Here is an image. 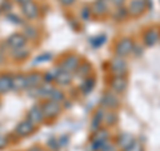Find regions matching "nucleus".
Listing matches in <instances>:
<instances>
[{
    "mask_svg": "<svg viewBox=\"0 0 160 151\" xmlns=\"http://www.w3.org/2000/svg\"><path fill=\"white\" fill-rule=\"evenodd\" d=\"M40 104H42V108H43L44 117H46V120L58 118L59 114L62 112V103H58V102H55V100L47 99V100H44V102H42Z\"/></svg>",
    "mask_w": 160,
    "mask_h": 151,
    "instance_id": "obj_1",
    "label": "nucleus"
},
{
    "mask_svg": "<svg viewBox=\"0 0 160 151\" xmlns=\"http://www.w3.org/2000/svg\"><path fill=\"white\" fill-rule=\"evenodd\" d=\"M23 34L26 35V38L28 40H35L38 38V35H39V31H38V28L35 27V26H31V24H27V26H24V31Z\"/></svg>",
    "mask_w": 160,
    "mask_h": 151,
    "instance_id": "obj_25",
    "label": "nucleus"
},
{
    "mask_svg": "<svg viewBox=\"0 0 160 151\" xmlns=\"http://www.w3.org/2000/svg\"><path fill=\"white\" fill-rule=\"evenodd\" d=\"M104 111L103 108H99L95 111L93 117H92V120H91V128L93 130V131H96V130L100 128V126H102V123L104 122Z\"/></svg>",
    "mask_w": 160,
    "mask_h": 151,
    "instance_id": "obj_21",
    "label": "nucleus"
},
{
    "mask_svg": "<svg viewBox=\"0 0 160 151\" xmlns=\"http://www.w3.org/2000/svg\"><path fill=\"white\" fill-rule=\"evenodd\" d=\"M109 68H111V72L113 75H124L127 71V63H126V60H124V58L116 56L115 59H112Z\"/></svg>",
    "mask_w": 160,
    "mask_h": 151,
    "instance_id": "obj_14",
    "label": "nucleus"
},
{
    "mask_svg": "<svg viewBox=\"0 0 160 151\" xmlns=\"http://www.w3.org/2000/svg\"><path fill=\"white\" fill-rule=\"evenodd\" d=\"M127 9L131 16L138 18L140 15H143L144 11H146V0H131Z\"/></svg>",
    "mask_w": 160,
    "mask_h": 151,
    "instance_id": "obj_11",
    "label": "nucleus"
},
{
    "mask_svg": "<svg viewBox=\"0 0 160 151\" xmlns=\"http://www.w3.org/2000/svg\"><path fill=\"white\" fill-rule=\"evenodd\" d=\"M7 18H8V20H12L11 23H13V24H23V20L20 19L19 16H16V15H13V13H8L7 15Z\"/></svg>",
    "mask_w": 160,
    "mask_h": 151,
    "instance_id": "obj_36",
    "label": "nucleus"
},
{
    "mask_svg": "<svg viewBox=\"0 0 160 151\" xmlns=\"http://www.w3.org/2000/svg\"><path fill=\"white\" fill-rule=\"evenodd\" d=\"M44 151H46V150H44Z\"/></svg>",
    "mask_w": 160,
    "mask_h": 151,
    "instance_id": "obj_44",
    "label": "nucleus"
},
{
    "mask_svg": "<svg viewBox=\"0 0 160 151\" xmlns=\"http://www.w3.org/2000/svg\"><path fill=\"white\" fill-rule=\"evenodd\" d=\"M47 146H48V148L49 150H52V151H59L60 148V142H59V139L56 138H51L47 142Z\"/></svg>",
    "mask_w": 160,
    "mask_h": 151,
    "instance_id": "obj_31",
    "label": "nucleus"
},
{
    "mask_svg": "<svg viewBox=\"0 0 160 151\" xmlns=\"http://www.w3.org/2000/svg\"><path fill=\"white\" fill-rule=\"evenodd\" d=\"M27 90V75L16 74L12 76V91L22 92Z\"/></svg>",
    "mask_w": 160,
    "mask_h": 151,
    "instance_id": "obj_13",
    "label": "nucleus"
},
{
    "mask_svg": "<svg viewBox=\"0 0 160 151\" xmlns=\"http://www.w3.org/2000/svg\"><path fill=\"white\" fill-rule=\"evenodd\" d=\"M91 16H92L91 6H83L82 9H80V19H82V20H88Z\"/></svg>",
    "mask_w": 160,
    "mask_h": 151,
    "instance_id": "obj_29",
    "label": "nucleus"
},
{
    "mask_svg": "<svg viewBox=\"0 0 160 151\" xmlns=\"http://www.w3.org/2000/svg\"><path fill=\"white\" fill-rule=\"evenodd\" d=\"M35 131H36V124L32 123L28 118L20 120V122L16 124V127L13 130V134L19 138H24V137H29L32 135Z\"/></svg>",
    "mask_w": 160,
    "mask_h": 151,
    "instance_id": "obj_2",
    "label": "nucleus"
},
{
    "mask_svg": "<svg viewBox=\"0 0 160 151\" xmlns=\"http://www.w3.org/2000/svg\"><path fill=\"white\" fill-rule=\"evenodd\" d=\"M13 3H16V4H19V6H23V4H26V3H28V2H31V0H12Z\"/></svg>",
    "mask_w": 160,
    "mask_h": 151,
    "instance_id": "obj_42",
    "label": "nucleus"
},
{
    "mask_svg": "<svg viewBox=\"0 0 160 151\" xmlns=\"http://www.w3.org/2000/svg\"><path fill=\"white\" fill-rule=\"evenodd\" d=\"M28 151H44L40 146H32V147H29Z\"/></svg>",
    "mask_w": 160,
    "mask_h": 151,
    "instance_id": "obj_41",
    "label": "nucleus"
},
{
    "mask_svg": "<svg viewBox=\"0 0 160 151\" xmlns=\"http://www.w3.org/2000/svg\"><path fill=\"white\" fill-rule=\"evenodd\" d=\"M42 83H44L43 80V72L40 71H32L27 74V90L28 88H36Z\"/></svg>",
    "mask_w": 160,
    "mask_h": 151,
    "instance_id": "obj_15",
    "label": "nucleus"
},
{
    "mask_svg": "<svg viewBox=\"0 0 160 151\" xmlns=\"http://www.w3.org/2000/svg\"><path fill=\"white\" fill-rule=\"evenodd\" d=\"M52 59V54L46 52V54H42L40 56H38L36 59L33 60V64H38V63H42V62H48V60Z\"/></svg>",
    "mask_w": 160,
    "mask_h": 151,
    "instance_id": "obj_32",
    "label": "nucleus"
},
{
    "mask_svg": "<svg viewBox=\"0 0 160 151\" xmlns=\"http://www.w3.org/2000/svg\"><path fill=\"white\" fill-rule=\"evenodd\" d=\"M124 151H143V147H142V144H140L139 142H136V140H135V142L129 146L128 148H126Z\"/></svg>",
    "mask_w": 160,
    "mask_h": 151,
    "instance_id": "obj_35",
    "label": "nucleus"
},
{
    "mask_svg": "<svg viewBox=\"0 0 160 151\" xmlns=\"http://www.w3.org/2000/svg\"><path fill=\"white\" fill-rule=\"evenodd\" d=\"M109 2H111V4H113L115 7H122L126 0H109Z\"/></svg>",
    "mask_w": 160,
    "mask_h": 151,
    "instance_id": "obj_39",
    "label": "nucleus"
},
{
    "mask_svg": "<svg viewBox=\"0 0 160 151\" xmlns=\"http://www.w3.org/2000/svg\"><path fill=\"white\" fill-rule=\"evenodd\" d=\"M128 9L126 8H122V7H116V11L113 12V18L116 19V20H123V19H126L128 16Z\"/></svg>",
    "mask_w": 160,
    "mask_h": 151,
    "instance_id": "obj_28",
    "label": "nucleus"
},
{
    "mask_svg": "<svg viewBox=\"0 0 160 151\" xmlns=\"http://www.w3.org/2000/svg\"><path fill=\"white\" fill-rule=\"evenodd\" d=\"M43 80L44 83H55V72L53 71L43 72Z\"/></svg>",
    "mask_w": 160,
    "mask_h": 151,
    "instance_id": "obj_33",
    "label": "nucleus"
},
{
    "mask_svg": "<svg viewBox=\"0 0 160 151\" xmlns=\"http://www.w3.org/2000/svg\"><path fill=\"white\" fill-rule=\"evenodd\" d=\"M49 99L55 100V102H58V103H63L64 100H66V94H64L62 90H59V88H53V91L51 94V96H49Z\"/></svg>",
    "mask_w": 160,
    "mask_h": 151,
    "instance_id": "obj_26",
    "label": "nucleus"
},
{
    "mask_svg": "<svg viewBox=\"0 0 160 151\" xmlns=\"http://www.w3.org/2000/svg\"><path fill=\"white\" fill-rule=\"evenodd\" d=\"M108 3L109 0H95L91 4V13L95 18H100L108 11Z\"/></svg>",
    "mask_w": 160,
    "mask_h": 151,
    "instance_id": "obj_12",
    "label": "nucleus"
},
{
    "mask_svg": "<svg viewBox=\"0 0 160 151\" xmlns=\"http://www.w3.org/2000/svg\"><path fill=\"white\" fill-rule=\"evenodd\" d=\"M4 43H6L7 48L9 49H18V48L26 47L28 43V39L26 38V35L23 32H15L12 35H9Z\"/></svg>",
    "mask_w": 160,
    "mask_h": 151,
    "instance_id": "obj_5",
    "label": "nucleus"
},
{
    "mask_svg": "<svg viewBox=\"0 0 160 151\" xmlns=\"http://www.w3.org/2000/svg\"><path fill=\"white\" fill-rule=\"evenodd\" d=\"M118 146L120 148H123V150H126L128 148L129 146H131L133 142H135V139L131 134H127V133H124V134H120L119 137H118Z\"/></svg>",
    "mask_w": 160,
    "mask_h": 151,
    "instance_id": "obj_22",
    "label": "nucleus"
},
{
    "mask_svg": "<svg viewBox=\"0 0 160 151\" xmlns=\"http://www.w3.org/2000/svg\"><path fill=\"white\" fill-rule=\"evenodd\" d=\"M91 71H92V66H91V64H89L88 62H82V63H80V66L78 67V70L73 74H75V76H78V78L86 79V78H89Z\"/></svg>",
    "mask_w": 160,
    "mask_h": 151,
    "instance_id": "obj_20",
    "label": "nucleus"
},
{
    "mask_svg": "<svg viewBox=\"0 0 160 151\" xmlns=\"http://www.w3.org/2000/svg\"><path fill=\"white\" fill-rule=\"evenodd\" d=\"M119 103H120V100L116 96V92H112V91H106L103 94L102 99H100V104H102V107L107 108V110L118 108Z\"/></svg>",
    "mask_w": 160,
    "mask_h": 151,
    "instance_id": "obj_8",
    "label": "nucleus"
},
{
    "mask_svg": "<svg viewBox=\"0 0 160 151\" xmlns=\"http://www.w3.org/2000/svg\"><path fill=\"white\" fill-rule=\"evenodd\" d=\"M104 42H106V35H99L96 38H92L89 40V43L92 44V47H100L103 46Z\"/></svg>",
    "mask_w": 160,
    "mask_h": 151,
    "instance_id": "obj_30",
    "label": "nucleus"
},
{
    "mask_svg": "<svg viewBox=\"0 0 160 151\" xmlns=\"http://www.w3.org/2000/svg\"><path fill=\"white\" fill-rule=\"evenodd\" d=\"M93 87H95V79L93 78H86V79H83V82H82V84H80V91H82V94H84V95H87V94H89L93 90Z\"/></svg>",
    "mask_w": 160,
    "mask_h": 151,
    "instance_id": "obj_24",
    "label": "nucleus"
},
{
    "mask_svg": "<svg viewBox=\"0 0 160 151\" xmlns=\"http://www.w3.org/2000/svg\"><path fill=\"white\" fill-rule=\"evenodd\" d=\"M27 118L31 120L32 123H35L36 126L42 124L46 122V117H44V112H43V108H42V104H35L29 108V111L27 112Z\"/></svg>",
    "mask_w": 160,
    "mask_h": 151,
    "instance_id": "obj_10",
    "label": "nucleus"
},
{
    "mask_svg": "<svg viewBox=\"0 0 160 151\" xmlns=\"http://www.w3.org/2000/svg\"><path fill=\"white\" fill-rule=\"evenodd\" d=\"M118 122V115L116 112L113 111H108L106 115H104V123L107 126H111V124H115Z\"/></svg>",
    "mask_w": 160,
    "mask_h": 151,
    "instance_id": "obj_27",
    "label": "nucleus"
},
{
    "mask_svg": "<svg viewBox=\"0 0 160 151\" xmlns=\"http://www.w3.org/2000/svg\"><path fill=\"white\" fill-rule=\"evenodd\" d=\"M53 86L52 83H42L39 86V87L36 88L38 90V95H36V98H40V99H44V100H47L49 99V96H51V94L53 91Z\"/></svg>",
    "mask_w": 160,
    "mask_h": 151,
    "instance_id": "obj_19",
    "label": "nucleus"
},
{
    "mask_svg": "<svg viewBox=\"0 0 160 151\" xmlns=\"http://www.w3.org/2000/svg\"><path fill=\"white\" fill-rule=\"evenodd\" d=\"M159 40V35L155 29H148V31L144 34V43L148 47H152L153 44H156Z\"/></svg>",
    "mask_w": 160,
    "mask_h": 151,
    "instance_id": "obj_23",
    "label": "nucleus"
},
{
    "mask_svg": "<svg viewBox=\"0 0 160 151\" xmlns=\"http://www.w3.org/2000/svg\"><path fill=\"white\" fill-rule=\"evenodd\" d=\"M4 60H6V51H4V49H0V64H2Z\"/></svg>",
    "mask_w": 160,
    "mask_h": 151,
    "instance_id": "obj_40",
    "label": "nucleus"
},
{
    "mask_svg": "<svg viewBox=\"0 0 160 151\" xmlns=\"http://www.w3.org/2000/svg\"><path fill=\"white\" fill-rule=\"evenodd\" d=\"M7 144H8V138L7 137H3V135H0V150L6 148Z\"/></svg>",
    "mask_w": 160,
    "mask_h": 151,
    "instance_id": "obj_38",
    "label": "nucleus"
},
{
    "mask_svg": "<svg viewBox=\"0 0 160 151\" xmlns=\"http://www.w3.org/2000/svg\"><path fill=\"white\" fill-rule=\"evenodd\" d=\"M12 91V75L0 74V94H7Z\"/></svg>",
    "mask_w": 160,
    "mask_h": 151,
    "instance_id": "obj_17",
    "label": "nucleus"
},
{
    "mask_svg": "<svg viewBox=\"0 0 160 151\" xmlns=\"http://www.w3.org/2000/svg\"><path fill=\"white\" fill-rule=\"evenodd\" d=\"M73 72L66 71V70H62L56 67V71H55V83L58 86H62V87H66V86H69L73 80Z\"/></svg>",
    "mask_w": 160,
    "mask_h": 151,
    "instance_id": "obj_9",
    "label": "nucleus"
},
{
    "mask_svg": "<svg viewBox=\"0 0 160 151\" xmlns=\"http://www.w3.org/2000/svg\"><path fill=\"white\" fill-rule=\"evenodd\" d=\"M80 63H82V59H80L78 55L68 54L62 58V60H60L58 64V67L62 70H66V71H69V72H75L78 70V67L80 66Z\"/></svg>",
    "mask_w": 160,
    "mask_h": 151,
    "instance_id": "obj_3",
    "label": "nucleus"
},
{
    "mask_svg": "<svg viewBox=\"0 0 160 151\" xmlns=\"http://www.w3.org/2000/svg\"><path fill=\"white\" fill-rule=\"evenodd\" d=\"M0 13H2V11H0Z\"/></svg>",
    "mask_w": 160,
    "mask_h": 151,
    "instance_id": "obj_43",
    "label": "nucleus"
},
{
    "mask_svg": "<svg viewBox=\"0 0 160 151\" xmlns=\"http://www.w3.org/2000/svg\"><path fill=\"white\" fill-rule=\"evenodd\" d=\"M20 11H22V15L27 20H35L39 18V13H40V7L38 6L36 3L31 0L23 6H20Z\"/></svg>",
    "mask_w": 160,
    "mask_h": 151,
    "instance_id": "obj_7",
    "label": "nucleus"
},
{
    "mask_svg": "<svg viewBox=\"0 0 160 151\" xmlns=\"http://www.w3.org/2000/svg\"><path fill=\"white\" fill-rule=\"evenodd\" d=\"M133 48H135L133 40L129 38H123L119 40L116 47H115V54L119 58H126L127 55H129L133 51Z\"/></svg>",
    "mask_w": 160,
    "mask_h": 151,
    "instance_id": "obj_6",
    "label": "nucleus"
},
{
    "mask_svg": "<svg viewBox=\"0 0 160 151\" xmlns=\"http://www.w3.org/2000/svg\"><path fill=\"white\" fill-rule=\"evenodd\" d=\"M127 88V79L123 75H113V78L111 80V90L113 92L120 94Z\"/></svg>",
    "mask_w": 160,
    "mask_h": 151,
    "instance_id": "obj_16",
    "label": "nucleus"
},
{
    "mask_svg": "<svg viewBox=\"0 0 160 151\" xmlns=\"http://www.w3.org/2000/svg\"><path fill=\"white\" fill-rule=\"evenodd\" d=\"M29 54H31L29 49L23 47V48H18V49H11L9 56H11V59L15 60V62H24V60H27L29 58Z\"/></svg>",
    "mask_w": 160,
    "mask_h": 151,
    "instance_id": "obj_18",
    "label": "nucleus"
},
{
    "mask_svg": "<svg viewBox=\"0 0 160 151\" xmlns=\"http://www.w3.org/2000/svg\"><path fill=\"white\" fill-rule=\"evenodd\" d=\"M109 139V133L104 128H99L96 131H93L92 140H91V147L92 151H100L103 148V146L108 142Z\"/></svg>",
    "mask_w": 160,
    "mask_h": 151,
    "instance_id": "obj_4",
    "label": "nucleus"
},
{
    "mask_svg": "<svg viewBox=\"0 0 160 151\" xmlns=\"http://www.w3.org/2000/svg\"><path fill=\"white\" fill-rule=\"evenodd\" d=\"M12 3L13 2H9V0H3V3L0 4V11H2V12L12 11Z\"/></svg>",
    "mask_w": 160,
    "mask_h": 151,
    "instance_id": "obj_34",
    "label": "nucleus"
},
{
    "mask_svg": "<svg viewBox=\"0 0 160 151\" xmlns=\"http://www.w3.org/2000/svg\"><path fill=\"white\" fill-rule=\"evenodd\" d=\"M59 3L62 4L63 7H71L76 3V0H59Z\"/></svg>",
    "mask_w": 160,
    "mask_h": 151,
    "instance_id": "obj_37",
    "label": "nucleus"
}]
</instances>
